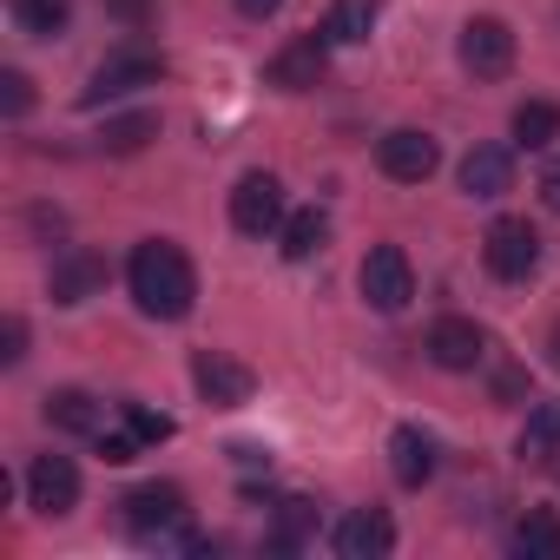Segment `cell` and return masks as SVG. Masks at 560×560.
<instances>
[{"label": "cell", "instance_id": "2e32d148", "mask_svg": "<svg viewBox=\"0 0 560 560\" xmlns=\"http://www.w3.org/2000/svg\"><path fill=\"white\" fill-rule=\"evenodd\" d=\"M514 448H521L527 468H553V462H560V402H534Z\"/></svg>", "mask_w": 560, "mask_h": 560}, {"label": "cell", "instance_id": "f1b7e54d", "mask_svg": "<svg viewBox=\"0 0 560 560\" xmlns=\"http://www.w3.org/2000/svg\"><path fill=\"white\" fill-rule=\"evenodd\" d=\"M106 14H113L119 27H145V21H152V0H106Z\"/></svg>", "mask_w": 560, "mask_h": 560}, {"label": "cell", "instance_id": "8992f818", "mask_svg": "<svg viewBox=\"0 0 560 560\" xmlns=\"http://www.w3.org/2000/svg\"><path fill=\"white\" fill-rule=\"evenodd\" d=\"M231 224H237L244 237L284 231V185H277L270 172H244L237 191H231Z\"/></svg>", "mask_w": 560, "mask_h": 560}, {"label": "cell", "instance_id": "4316f807", "mask_svg": "<svg viewBox=\"0 0 560 560\" xmlns=\"http://www.w3.org/2000/svg\"><path fill=\"white\" fill-rule=\"evenodd\" d=\"M126 429L145 442V448H159V442H172V416H152L145 402H126Z\"/></svg>", "mask_w": 560, "mask_h": 560}, {"label": "cell", "instance_id": "83f0119b", "mask_svg": "<svg viewBox=\"0 0 560 560\" xmlns=\"http://www.w3.org/2000/svg\"><path fill=\"white\" fill-rule=\"evenodd\" d=\"M21 357H27V324H21V317H8V324H0V363L14 370Z\"/></svg>", "mask_w": 560, "mask_h": 560}, {"label": "cell", "instance_id": "6da1fadb", "mask_svg": "<svg viewBox=\"0 0 560 560\" xmlns=\"http://www.w3.org/2000/svg\"><path fill=\"white\" fill-rule=\"evenodd\" d=\"M126 284H132V304H139L145 317H159V324H178V317H191V304H198V270H191V257H185L172 237H145V244L132 250Z\"/></svg>", "mask_w": 560, "mask_h": 560}, {"label": "cell", "instance_id": "44dd1931", "mask_svg": "<svg viewBox=\"0 0 560 560\" xmlns=\"http://www.w3.org/2000/svg\"><path fill=\"white\" fill-rule=\"evenodd\" d=\"M47 422L67 429V435H100V402L86 389H54L47 396Z\"/></svg>", "mask_w": 560, "mask_h": 560}, {"label": "cell", "instance_id": "f546056e", "mask_svg": "<svg viewBox=\"0 0 560 560\" xmlns=\"http://www.w3.org/2000/svg\"><path fill=\"white\" fill-rule=\"evenodd\" d=\"M139 448H145V442H139L132 429H126V435H100V455H106V462H132Z\"/></svg>", "mask_w": 560, "mask_h": 560}, {"label": "cell", "instance_id": "30bf717a", "mask_svg": "<svg viewBox=\"0 0 560 560\" xmlns=\"http://www.w3.org/2000/svg\"><path fill=\"white\" fill-rule=\"evenodd\" d=\"M462 67H468L475 80H501V73L514 67V27L494 21V14H475V21L462 27Z\"/></svg>", "mask_w": 560, "mask_h": 560}, {"label": "cell", "instance_id": "9a60e30c", "mask_svg": "<svg viewBox=\"0 0 560 560\" xmlns=\"http://www.w3.org/2000/svg\"><path fill=\"white\" fill-rule=\"evenodd\" d=\"M455 178H462L468 198H501V191L514 185V159H508V145H475Z\"/></svg>", "mask_w": 560, "mask_h": 560}, {"label": "cell", "instance_id": "8fae6325", "mask_svg": "<svg viewBox=\"0 0 560 560\" xmlns=\"http://www.w3.org/2000/svg\"><path fill=\"white\" fill-rule=\"evenodd\" d=\"M376 165H383L396 185H422V178L442 165V145H435L429 132H416V126H396V132L376 139Z\"/></svg>", "mask_w": 560, "mask_h": 560}, {"label": "cell", "instance_id": "d6986e66", "mask_svg": "<svg viewBox=\"0 0 560 560\" xmlns=\"http://www.w3.org/2000/svg\"><path fill=\"white\" fill-rule=\"evenodd\" d=\"M159 139V113H119V119H106V132H100V152H113V159H132V152H145Z\"/></svg>", "mask_w": 560, "mask_h": 560}, {"label": "cell", "instance_id": "3957f363", "mask_svg": "<svg viewBox=\"0 0 560 560\" xmlns=\"http://www.w3.org/2000/svg\"><path fill=\"white\" fill-rule=\"evenodd\" d=\"M363 298H370V311H383V317H396V311H409V298H416V270H409V250L402 244H376L370 257H363Z\"/></svg>", "mask_w": 560, "mask_h": 560}, {"label": "cell", "instance_id": "e0dca14e", "mask_svg": "<svg viewBox=\"0 0 560 560\" xmlns=\"http://www.w3.org/2000/svg\"><path fill=\"white\" fill-rule=\"evenodd\" d=\"M311 534H317V501L291 494V501H277V521H270L264 547H270V553H298V547H304Z\"/></svg>", "mask_w": 560, "mask_h": 560}, {"label": "cell", "instance_id": "d4e9b609", "mask_svg": "<svg viewBox=\"0 0 560 560\" xmlns=\"http://www.w3.org/2000/svg\"><path fill=\"white\" fill-rule=\"evenodd\" d=\"M514 553H527V560H560V521H553V514H527V521L514 527Z\"/></svg>", "mask_w": 560, "mask_h": 560}, {"label": "cell", "instance_id": "ba28073f", "mask_svg": "<svg viewBox=\"0 0 560 560\" xmlns=\"http://www.w3.org/2000/svg\"><path fill=\"white\" fill-rule=\"evenodd\" d=\"M165 80V60L159 54H113L93 80H86V93H80V106L93 113V106H106V100H126V93H139V86H159Z\"/></svg>", "mask_w": 560, "mask_h": 560}, {"label": "cell", "instance_id": "4fadbf2b", "mask_svg": "<svg viewBox=\"0 0 560 560\" xmlns=\"http://www.w3.org/2000/svg\"><path fill=\"white\" fill-rule=\"evenodd\" d=\"M429 363L435 370H475L481 357H488V337H481V324H468V317H435V330H429Z\"/></svg>", "mask_w": 560, "mask_h": 560}, {"label": "cell", "instance_id": "1f68e13d", "mask_svg": "<svg viewBox=\"0 0 560 560\" xmlns=\"http://www.w3.org/2000/svg\"><path fill=\"white\" fill-rule=\"evenodd\" d=\"M540 198H547V205H553V211H560V159H553V165H547V172H540Z\"/></svg>", "mask_w": 560, "mask_h": 560}, {"label": "cell", "instance_id": "7c38bea8", "mask_svg": "<svg viewBox=\"0 0 560 560\" xmlns=\"http://www.w3.org/2000/svg\"><path fill=\"white\" fill-rule=\"evenodd\" d=\"M27 508L47 514V521L73 514L80 508V468L67 455H34V468H27Z\"/></svg>", "mask_w": 560, "mask_h": 560}, {"label": "cell", "instance_id": "4dcf8cb0", "mask_svg": "<svg viewBox=\"0 0 560 560\" xmlns=\"http://www.w3.org/2000/svg\"><path fill=\"white\" fill-rule=\"evenodd\" d=\"M277 8H284V0H237V14H244V21H270Z\"/></svg>", "mask_w": 560, "mask_h": 560}, {"label": "cell", "instance_id": "ffe728a7", "mask_svg": "<svg viewBox=\"0 0 560 560\" xmlns=\"http://www.w3.org/2000/svg\"><path fill=\"white\" fill-rule=\"evenodd\" d=\"M553 139H560V106H553V100L514 106V145H521V152H540V145H553Z\"/></svg>", "mask_w": 560, "mask_h": 560}, {"label": "cell", "instance_id": "277c9868", "mask_svg": "<svg viewBox=\"0 0 560 560\" xmlns=\"http://www.w3.org/2000/svg\"><path fill=\"white\" fill-rule=\"evenodd\" d=\"M106 291V257L93 250V244H67L60 257H54V270H47V298L60 304V311H73V304H86V298H100Z\"/></svg>", "mask_w": 560, "mask_h": 560}, {"label": "cell", "instance_id": "d6a6232c", "mask_svg": "<svg viewBox=\"0 0 560 560\" xmlns=\"http://www.w3.org/2000/svg\"><path fill=\"white\" fill-rule=\"evenodd\" d=\"M547 350H553V363H560V324H553V337H547Z\"/></svg>", "mask_w": 560, "mask_h": 560}, {"label": "cell", "instance_id": "5bb4252c", "mask_svg": "<svg viewBox=\"0 0 560 560\" xmlns=\"http://www.w3.org/2000/svg\"><path fill=\"white\" fill-rule=\"evenodd\" d=\"M389 547H396V521L383 508H350L337 521V553L343 560H383Z\"/></svg>", "mask_w": 560, "mask_h": 560}, {"label": "cell", "instance_id": "cb8c5ba5", "mask_svg": "<svg viewBox=\"0 0 560 560\" xmlns=\"http://www.w3.org/2000/svg\"><path fill=\"white\" fill-rule=\"evenodd\" d=\"M14 21H21L34 40H54V34H67V21H73V0H14Z\"/></svg>", "mask_w": 560, "mask_h": 560}, {"label": "cell", "instance_id": "5b68a950", "mask_svg": "<svg viewBox=\"0 0 560 560\" xmlns=\"http://www.w3.org/2000/svg\"><path fill=\"white\" fill-rule=\"evenodd\" d=\"M481 257H488V270L501 277V284H521V277H534V264H540V237H534L527 218H494Z\"/></svg>", "mask_w": 560, "mask_h": 560}, {"label": "cell", "instance_id": "484cf974", "mask_svg": "<svg viewBox=\"0 0 560 560\" xmlns=\"http://www.w3.org/2000/svg\"><path fill=\"white\" fill-rule=\"evenodd\" d=\"M0 113H8V119H27V113H34V80H27L21 67L0 73Z\"/></svg>", "mask_w": 560, "mask_h": 560}, {"label": "cell", "instance_id": "ac0fdd59", "mask_svg": "<svg viewBox=\"0 0 560 560\" xmlns=\"http://www.w3.org/2000/svg\"><path fill=\"white\" fill-rule=\"evenodd\" d=\"M389 468H396L402 488H422V481L435 475V442H429L422 429H396V435H389Z\"/></svg>", "mask_w": 560, "mask_h": 560}, {"label": "cell", "instance_id": "9c48e42d", "mask_svg": "<svg viewBox=\"0 0 560 560\" xmlns=\"http://www.w3.org/2000/svg\"><path fill=\"white\" fill-rule=\"evenodd\" d=\"M324 73H330V34H304L264 67V80L277 93H311V86H324Z\"/></svg>", "mask_w": 560, "mask_h": 560}, {"label": "cell", "instance_id": "52a82bcc", "mask_svg": "<svg viewBox=\"0 0 560 560\" xmlns=\"http://www.w3.org/2000/svg\"><path fill=\"white\" fill-rule=\"evenodd\" d=\"M191 383H198V396H205L211 409H244L250 389H257L250 363H237L231 350H198V357H191Z\"/></svg>", "mask_w": 560, "mask_h": 560}, {"label": "cell", "instance_id": "7402d4cb", "mask_svg": "<svg viewBox=\"0 0 560 560\" xmlns=\"http://www.w3.org/2000/svg\"><path fill=\"white\" fill-rule=\"evenodd\" d=\"M324 34H330L337 47H363V40L376 34V0H337L330 21H324Z\"/></svg>", "mask_w": 560, "mask_h": 560}, {"label": "cell", "instance_id": "603a6c76", "mask_svg": "<svg viewBox=\"0 0 560 560\" xmlns=\"http://www.w3.org/2000/svg\"><path fill=\"white\" fill-rule=\"evenodd\" d=\"M324 237H330V218L311 205V211H298V218H284V257L291 264H304V257H317L324 250Z\"/></svg>", "mask_w": 560, "mask_h": 560}, {"label": "cell", "instance_id": "7a4b0ae2", "mask_svg": "<svg viewBox=\"0 0 560 560\" xmlns=\"http://www.w3.org/2000/svg\"><path fill=\"white\" fill-rule=\"evenodd\" d=\"M119 508H126V527H132L139 540H178L185 521H191L185 488H172V481H145V488H132Z\"/></svg>", "mask_w": 560, "mask_h": 560}]
</instances>
